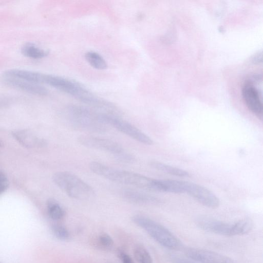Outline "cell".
<instances>
[{"label":"cell","instance_id":"cell-1","mask_svg":"<svg viewBox=\"0 0 263 263\" xmlns=\"http://www.w3.org/2000/svg\"><path fill=\"white\" fill-rule=\"evenodd\" d=\"M43 83L64 92L80 101L116 115L119 110L114 104L96 96L79 83L61 77L44 74Z\"/></svg>","mask_w":263,"mask_h":263},{"label":"cell","instance_id":"cell-2","mask_svg":"<svg viewBox=\"0 0 263 263\" xmlns=\"http://www.w3.org/2000/svg\"><path fill=\"white\" fill-rule=\"evenodd\" d=\"M89 167L94 174L111 181L156 191V179L133 172L120 170L97 161L90 163Z\"/></svg>","mask_w":263,"mask_h":263},{"label":"cell","instance_id":"cell-3","mask_svg":"<svg viewBox=\"0 0 263 263\" xmlns=\"http://www.w3.org/2000/svg\"><path fill=\"white\" fill-rule=\"evenodd\" d=\"M67 122L73 128L93 133H104L108 125L103 121L101 112L78 105L67 106L64 112Z\"/></svg>","mask_w":263,"mask_h":263},{"label":"cell","instance_id":"cell-4","mask_svg":"<svg viewBox=\"0 0 263 263\" xmlns=\"http://www.w3.org/2000/svg\"><path fill=\"white\" fill-rule=\"evenodd\" d=\"M54 184L69 197L80 200L94 197L92 187L77 175L66 171L58 172L52 176Z\"/></svg>","mask_w":263,"mask_h":263},{"label":"cell","instance_id":"cell-5","mask_svg":"<svg viewBox=\"0 0 263 263\" xmlns=\"http://www.w3.org/2000/svg\"><path fill=\"white\" fill-rule=\"evenodd\" d=\"M132 220L162 246L172 250H177L181 248V243L179 239L157 222L139 215L134 216Z\"/></svg>","mask_w":263,"mask_h":263},{"label":"cell","instance_id":"cell-6","mask_svg":"<svg viewBox=\"0 0 263 263\" xmlns=\"http://www.w3.org/2000/svg\"><path fill=\"white\" fill-rule=\"evenodd\" d=\"M261 81V76L255 75L246 80L242 87V95L247 106L260 119L262 118V91L257 85Z\"/></svg>","mask_w":263,"mask_h":263},{"label":"cell","instance_id":"cell-7","mask_svg":"<svg viewBox=\"0 0 263 263\" xmlns=\"http://www.w3.org/2000/svg\"><path fill=\"white\" fill-rule=\"evenodd\" d=\"M103 122L133 139L145 145L153 144V140L140 129L130 123L122 119L119 116L101 112Z\"/></svg>","mask_w":263,"mask_h":263},{"label":"cell","instance_id":"cell-8","mask_svg":"<svg viewBox=\"0 0 263 263\" xmlns=\"http://www.w3.org/2000/svg\"><path fill=\"white\" fill-rule=\"evenodd\" d=\"M82 146L110 153L115 156L125 150L118 142L110 139L90 135H82L77 138Z\"/></svg>","mask_w":263,"mask_h":263},{"label":"cell","instance_id":"cell-9","mask_svg":"<svg viewBox=\"0 0 263 263\" xmlns=\"http://www.w3.org/2000/svg\"><path fill=\"white\" fill-rule=\"evenodd\" d=\"M197 226L208 232L223 236H235L234 223H227L215 218L201 216L196 219Z\"/></svg>","mask_w":263,"mask_h":263},{"label":"cell","instance_id":"cell-10","mask_svg":"<svg viewBox=\"0 0 263 263\" xmlns=\"http://www.w3.org/2000/svg\"><path fill=\"white\" fill-rule=\"evenodd\" d=\"M185 193L208 208L215 209L219 205L218 197L208 189L200 185L186 181Z\"/></svg>","mask_w":263,"mask_h":263},{"label":"cell","instance_id":"cell-11","mask_svg":"<svg viewBox=\"0 0 263 263\" xmlns=\"http://www.w3.org/2000/svg\"><path fill=\"white\" fill-rule=\"evenodd\" d=\"M185 253L187 258L199 263H236L229 257L204 249L188 248Z\"/></svg>","mask_w":263,"mask_h":263},{"label":"cell","instance_id":"cell-12","mask_svg":"<svg viewBox=\"0 0 263 263\" xmlns=\"http://www.w3.org/2000/svg\"><path fill=\"white\" fill-rule=\"evenodd\" d=\"M121 196L126 201L135 204H158L161 202L154 196L135 190L122 191Z\"/></svg>","mask_w":263,"mask_h":263},{"label":"cell","instance_id":"cell-13","mask_svg":"<svg viewBox=\"0 0 263 263\" xmlns=\"http://www.w3.org/2000/svg\"><path fill=\"white\" fill-rule=\"evenodd\" d=\"M5 81L10 86L32 94L45 95L48 92L45 88L38 84L29 82L20 79L5 77Z\"/></svg>","mask_w":263,"mask_h":263},{"label":"cell","instance_id":"cell-14","mask_svg":"<svg viewBox=\"0 0 263 263\" xmlns=\"http://www.w3.org/2000/svg\"><path fill=\"white\" fill-rule=\"evenodd\" d=\"M12 135L20 144L28 148L42 147L46 145L44 140L27 130L15 131Z\"/></svg>","mask_w":263,"mask_h":263},{"label":"cell","instance_id":"cell-15","mask_svg":"<svg viewBox=\"0 0 263 263\" xmlns=\"http://www.w3.org/2000/svg\"><path fill=\"white\" fill-rule=\"evenodd\" d=\"M4 75L5 77L20 79L35 84L43 83L44 76L43 73L17 69L8 70Z\"/></svg>","mask_w":263,"mask_h":263},{"label":"cell","instance_id":"cell-16","mask_svg":"<svg viewBox=\"0 0 263 263\" xmlns=\"http://www.w3.org/2000/svg\"><path fill=\"white\" fill-rule=\"evenodd\" d=\"M186 181L176 180H157V192L185 193Z\"/></svg>","mask_w":263,"mask_h":263},{"label":"cell","instance_id":"cell-17","mask_svg":"<svg viewBox=\"0 0 263 263\" xmlns=\"http://www.w3.org/2000/svg\"><path fill=\"white\" fill-rule=\"evenodd\" d=\"M150 164L155 169L172 175L182 177L189 176V173L185 170L166 164L161 162L152 161L151 162Z\"/></svg>","mask_w":263,"mask_h":263},{"label":"cell","instance_id":"cell-18","mask_svg":"<svg viewBox=\"0 0 263 263\" xmlns=\"http://www.w3.org/2000/svg\"><path fill=\"white\" fill-rule=\"evenodd\" d=\"M21 52L25 56L34 59L44 58L48 54L47 51L30 43L23 45L21 49Z\"/></svg>","mask_w":263,"mask_h":263},{"label":"cell","instance_id":"cell-19","mask_svg":"<svg viewBox=\"0 0 263 263\" xmlns=\"http://www.w3.org/2000/svg\"><path fill=\"white\" fill-rule=\"evenodd\" d=\"M47 212L49 217L54 220H59L65 214L64 209L54 199H49L47 201Z\"/></svg>","mask_w":263,"mask_h":263},{"label":"cell","instance_id":"cell-20","mask_svg":"<svg viewBox=\"0 0 263 263\" xmlns=\"http://www.w3.org/2000/svg\"><path fill=\"white\" fill-rule=\"evenodd\" d=\"M85 57L90 65L96 69L103 70L106 69L107 66L105 59L96 52L88 51Z\"/></svg>","mask_w":263,"mask_h":263},{"label":"cell","instance_id":"cell-21","mask_svg":"<svg viewBox=\"0 0 263 263\" xmlns=\"http://www.w3.org/2000/svg\"><path fill=\"white\" fill-rule=\"evenodd\" d=\"M235 235H242L249 233L253 229V221L245 218L234 223Z\"/></svg>","mask_w":263,"mask_h":263},{"label":"cell","instance_id":"cell-22","mask_svg":"<svg viewBox=\"0 0 263 263\" xmlns=\"http://www.w3.org/2000/svg\"><path fill=\"white\" fill-rule=\"evenodd\" d=\"M135 258L139 263H153L151 254L142 245H137L134 250Z\"/></svg>","mask_w":263,"mask_h":263},{"label":"cell","instance_id":"cell-23","mask_svg":"<svg viewBox=\"0 0 263 263\" xmlns=\"http://www.w3.org/2000/svg\"><path fill=\"white\" fill-rule=\"evenodd\" d=\"M51 230L53 235L60 240H66L70 237L68 230L62 224H53L52 226Z\"/></svg>","mask_w":263,"mask_h":263},{"label":"cell","instance_id":"cell-24","mask_svg":"<svg viewBox=\"0 0 263 263\" xmlns=\"http://www.w3.org/2000/svg\"><path fill=\"white\" fill-rule=\"evenodd\" d=\"M114 157L118 161L126 163L134 162L135 159L132 154L127 153L125 151Z\"/></svg>","mask_w":263,"mask_h":263},{"label":"cell","instance_id":"cell-25","mask_svg":"<svg viewBox=\"0 0 263 263\" xmlns=\"http://www.w3.org/2000/svg\"><path fill=\"white\" fill-rule=\"evenodd\" d=\"M99 241L102 246L106 248L111 247L114 244V240L111 236L105 233L100 234Z\"/></svg>","mask_w":263,"mask_h":263},{"label":"cell","instance_id":"cell-26","mask_svg":"<svg viewBox=\"0 0 263 263\" xmlns=\"http://www.w3.org/2000/svg\"><path fill=\"white\" fill-rule=\"evenodd\" d=\"M9 186V180L7 175L0 171V195L6 191Z\"/></svg>","mask_w":263,"mask_h":263},{"label":"cell","instance_id":"cell-27","mask_svg":"<svg viewBox=\"0 0 263 263\" xmlns=\"http://www.w3.org/2000/svg\"><path fill=\"white\" fill-rule=\"evenodd\" d=\"M170 258L172 263H196L189 258H185L184 257L174 254H172Z\"/></svg>","mask_w":263,"mask_h":263},{"label":"cell","instance_id":"cell-28","mask_svg":"<svg viewBox=\"0 0 263 263\" xmlns=\"http://www.w3.org/2000/svg\"><path fill=\"white\" fill-rule=\"evenodd\" d=\"M117 255L122 260V263H134L132 258L122 250H118Z\"/></svg>","mask_w":263,"mask_h":263},{"label":"cell","instance_id":"cell-29","mask_svg":"<svg viewBox=\"0 0 263 263\" xmlns=\"http://www.w3.org/2000/svg\"><path fill=\"white\" fill-rule=\"evenodd\" d=\"M253 59L255 63L261 62V60H259V59L261 60V53H258Z\"/></svg>","mask_w":263,"mask_h":263}]
</instances>
